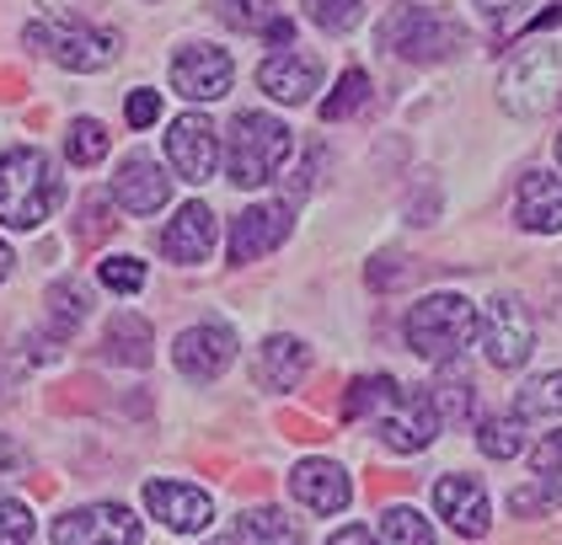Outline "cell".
Here are the masks:
<instances>
[{
    "label": "cell",
    "instance_id": "cell-6",
    "mask_svg": "<svg viewBox=\"0 0 562 545\" xmlns=\"http://www.w3.org/2000/svg\"><path fill=\"white\" fill-rule=\"evenodd\" d=\"M381 38H386L391 54L418 59V65H434V59H445V54L461 48V27L445 22V16L429 11V5H402V11H391L386 16Z\"/></svg>",
    "mask_w": 562,
    "mask_h": 545
},
{
    "label": "cell",
    "instance_id": "cell-25",
    "mask_svg": "<svg viewBox=\"0 0 562 545\" xmlns=\"http://www.w3.org/2000/svg\"><path fill=\"white\" fill-rule=\"evenodd\" d=\"M81 321H87V289L81 284H54L48 289V332H54V342H65Z\"/></svg>",
    "mask_w": 562,
    "mask_h": 545
},
{
    "label": "cell",
    "instance_id": "cell-13",
    "mask_svg": "<svg viewBox=\"0 0 562 545\" xmlns=\"http://www.w3.org/2000/svg\"><path fill=\"white\" fill-rule=\"evenodd\" d=\"M434 508H439V519H450V530L467 535V541H482L487 524H493L487 492H482V481H472V476H439V481H434Z\"/></svg>",
    "mask_w": 562,
    "mask_h": 545
},
{
    "label": "cell",
    "instance_id": "cell-41",
    "mask_svg": "<svg viewBox=\"0 0 562 545\" xmlns=\"http://www.w3.org/2000/svg\"><path fill=\"white\" fill-rule=\"evenodd\" d=\"M327 545H375V535H370L364 524H348V530H338Z\"/></svg>",
    "mask_w": 562,
    "mask_h": 545
},
{
    "label": "cell",
    "instance_id": "cell-8",
    "mask_svg": "<svg viewBox=\"0 0 562 545\" xmlns=\"http://www.w3.org/2000/svg\"><path fill=\"white\" fill-rule=\"evenodd\" d=\"M381 428V444L396 450V455H418V450H429L434 433H439V401H434L429 390H396L391 396V407L375 418Z\"/></svg>",
    "mask_w": 562,
    "mask_h": 545
},
{
    "label": "cell",
    "instance_id": "cell-32",
    "mask_svg": "<svg viewBox=\"0 0 562 545\" xmlns=\"http://www.w3.org/2000/svg\"><path fill=\"white\" fill-rule=\"evenodd\" d=\"M305 16L316 22V27H327V33H348V27H359V16H364V5L359 0H301Z\"/></svg>",
    "mask_w": 562,
    "mask_h": 545
},
{
    "label": "cell",
    "instance_id": "cell-14",
    "mask_svg": "<svg viewBox=\"0 0 562 545\" xmlns=\"http://www.w3.org/2000/svg\"><path fill=\"white\" fill-rule=\"evenodd\" d=\"M177 375L188 379H220L231 364H236V337L225 327H188V332L172 342Z\"/></svg>",
    "mask_w": 562,
    "mask_h": 545
},
{
    "label": "cell",
    "instance_id": "cell-39",
    "mask_svg": "<svg viewBox=\"0 0 562 545\" xmlns=\"http://www.w3.org/2000/svg\"><path fill=\"white\" fill-rule=\"evenodd\" d=\"M81 230H87V236H108V230H113V219H108V204H102L97 193H91L87 204H81Z\"/></svg>",
    "mask_w": 562,
    "mask_h": 545
},
{
    "label": "cell",
    "instance_id": "cell-16",
    "mask_svg": "<svg viewBox=\"0 0 562 545\" xmlns=\"http://www.w3.org/2000/svg\"><path fill=\"white\" fill-rule=\"evenodd\" d=\"M258 86L273 96V102H311V91L322 86V59L316 54H301V48H279L273 59L258 65Z\"/></svg>",
    "mask_w": 562,
    "mask_h": 545
},
{
    "label": "cell",
    "instance_id": "cell-26",
    "mask_svg": "<svg viewBox=\"0 0 562 545\" xmlns=\"http://www.w3.org/2000/svg\"><path fill=\"white\" fill-rule=\"evenodd\" d=\"M515 412L519 418H558L562 412V370L530 379V385L515 396Z\"/></svg>",
    "mask_w": 562,
    "mask_h": 545
},
{
    "label": "cell",
    "instance_id": "cell-2",
    "mask_svg": "<svg viewBox=\"0 0 562 545\" xmlns=\"http://www.w3.org/2000/svg\"><path fill=\"white\" fill-rule=\"evenodd\" d=\"M482 327V316H476V305L467 294H424L413 310H407V348L418 353V359H429V364H450L467 342L476 337Z\"/></svg>",
    "mask_w": 562,
    "mask_h": 545
},
{
    "label": "cell",
    "instance_id": "cell-20",
    "mask_svg": "<svg viewBox=\"0 0 562 545\" xmlns=\"http://www.w3.org/2000/svg\"><path fill=\"white\" fill-rule=\"evenodd\" d=\"M515 214H519L525 230H536V236H558L562 230V182L558 177H547V171H525Z\"/></svg>",
    "mask_w": 562,
    "mask_h": 545
},
{
    "label": "cell",
    "instance_id": "cell-3",
    "mask_svg": "<svg viewBox=\"0 0 562 545\" xmlns=\"http://www.w3.org/2000/svg\"><path fill=\"white\" fill-rule=\"evenodd\" d=\"M290 145H295V139H290V128L279 124V118H268V113H236L231 145H225L231 182H236V188H262L273 171L284 167Z\"/></svg>",
    "mask_w": 562,
    "mask_h": 545
},
{
    "label": "cell",
    "instance_id": "cell-9",
    "mask_svg": "<svg viewBox=\"0 0 562 545\" xmlns=\"http://www.w3.org/2000/svg\"><path fill=\"white\" fill-rule=\"evenodd\" d=\"M54 545H139V519L124 503L70 508L54 519Z\"/></svg>",
    "mask_w": 562,
    "mask_h": 545
},
{
    "label": "cell",
    "instance_id": "cell-7",
    "mask_svg": "<svg viewBox=\"0 0 562 545\" xmlns=\"http://www.w3.org/2000/svg\"><path fill=\"white\" fill-rule=\"evenodd\" d=\"M476 332H482V348H487V364L493 370H519L530 359V348H536L530 310H525V299H515V294H498L487 305V316H482Z\"/></svg>",
    "mask_w": 562,
    "mask_h": 545
},
{
    "label": "cell",
    "instance_id": "cell-40",
    "mask_svg": "<svg viewBox=\"0 0 562 545\" xmlns=\"http://www.w3.org/2000/svg\"><path fill=\"white\" fill-rule=\"evenodd\" d=\"M91 5H102V0H44V11H54V16H65V22H81Z\"/></svg>",
    "mask_w": 562,
    "mask_h": 545
},
{
    "label": "cell",
    "instance_id": "cell-43",
    "mask_svg": "<svg viewBox=\"0 0 562 545\" xmlns=\"http://www.w3.org/2000/svg\"><path fill=\"white\" fill-rule=\"evenodd\" d=\"M11 262H16V257H11V247H0V284L11 279Z\"/></svg>",
    "mask_w": 562,
    "mask_h": 545
},
{
    "label": "cell",
    "instance_id": "cell-15",
    "mask_svg": "<svg viewBox=\"0 0 562 545\" xmlns=\"http://www.w3.org/2000/svg\"><path fill=\"white\" fill-rule=\"evenodd\" d=\"M284 236H290V209L284 204H252V209L236 214V225H231V262L247 268V262L273 252Z\"/></svg>",
    "mask_w": 562,
    "mask_h": 545
},
{
    "label": "cell",
    "instance_id": "cell-22",
    "mask_svg": "<svg viewBox=\"0 0 562 545\" xmlns=\"http://www.w3.org/2000/svg\"><path fill=\"white\" fill-rule=\"evenodd\" d=\"M102 353H108L113 364L145 370V364H150V321L134 316V310L113 316V327H108V337H102Z\"/></svg>",
    "mask_w": 562,
    "mask_h": 545
},
{
    "label": "cell",
    "instance_id": "cell-34",
    "mask_svg": "<svg viewBox=\"0 0 562 545\" xmlns=\"http://www.w3.org/2000/svg\"><path fill=\"white\" fill-rule=\"evenodd\" d=\"M530 470H536V481H547V487L562 498V428L547 433V439L530 450Z\"/></svg>",
    "mask_w": 562,
    "mask_h": 545
},
{
    "label": "cell",
    "instance_id": "cell-33",
    "mask_svg": "<svg viewBox=\"0 0 562 545\" xmlns=\"http://www.w3.org/2000/svg\"><path fill=\"white\" fill-rule=\"evenodd\" d=\"M97 279L113 294H134L145 289V262L139 257H108V262H97Z\"/></svg>",
    "mask_w": 562,
    "mask_h": 545
},
{
    "label": "cell",
    "instance_id": "cell-4",
    "mask_svg": "<svg viewBox=\"0 0 562 545\" xmlns=\"http://www.w3.org/2000/svg\"><path fill=\"white\" fill-rule=\"evenodd\" d=\"M558 91H562V48L558 43H530V48H519L515 59L504 65V81H498L504 107L519 113V118L552 107Z\"/></svg>",
    "mask_w": 562,
    "mask_h": 545
},
{
    "label": "cell",
    "instance_id": "cell-28",
    "mask_svg": "<svg viewBox=\"0 0 562 545\" xmlns=\"http://www.w3.org/2000/svg\"><path fill=\"white\" fill-rule=\"evenodd\" d=\"M476 450H482L487 461H515L519 450H525V439H519V412H515V418H487V422H482Z\"/></svg>",
    "mask_w": 562,
    "mask_h": 545
},
{
    "label": "cell",
    "instance_id": "cell-45",
    "mask_svg": "<svg viewBox=\"0 0 562 545\" xmlns=\"http://www.w3.org/2000/svg\"><path fill=\"white\" fill-rule=\"evenodd\" d=\"M558 161H562V134H558Z\"/></svg>",
    "mask_w": 562,
    "mask_h": 545
},
{
    "label": "cell",
    "instance_id": "cell-27",
    "mask_svg": "<svg viewBox=\"0 0 562 545\" xmlns=\"http://www.w3.org/2000/svg\"><path fill=\"white\" fill-rule=\"evenodd\" d=\"M381 545H434L429 519L418 508H386L381 513Z\"/></svg>",
    "mask_w": 562,
    "mask_h": 545
},
{
    "label": "cell",
    "instance_id": "cell-1",
    "mask_svg": "<svg viewBox=\"0 0 562 545\" xmlns=\"http://www.w3.org/2000/svg\"><path fill=\"white\" fill-rule=\"evenodd\" d=\"M59 204V177L44 150L22 145L0 156V225L5 230H38Z\"/></svg>",
    "mask_w": 562,
    "mask_h": 545
},
{
    "label": "cell",
    "instance_id": "cell-38",
    "mask_svg": "<svg viewBox=\"0 0 562 545\" xmlns=\"http://www.w3.org/2000/svg\"><path fill=\"white\" fill-rule=\"evenodd\" d=\"M124 118H130L134 128H150L156 118H161V96H156V91H145V86H139V91H130V102H124Z\"/></svg>",
    "mask_w": 562,
    "mask_h": 545
},
{
    "label": "cell",
    "instance_id": "cell-36",
    "mask_svg": "<svg viewBox=\"0 0 562 545\" xmlns=\"http://www.w3.org/2000/svg\"><path fill=\"white\" fill-rule=\"evenodd\" d=\"M0 545H33V513L27 503H0Z\"/></svg>",
    "mask_w": 562,
    "mask_h": 545
},
{
    "label": "cell",
    "instance_id": "cell-31",
    "mask_svg": "<svg viewBox=\"0 0 562 545\" xmlns=\"http://www.w3.org/2000/svg\"><path fill=\"white\" fill-rule=\"evenodd\" d=\"M364 102H370V76H364V70H344L338 91L322 102V118H327V124H338V118H348V113H359Z\"/></svg>",
    "mask_w": 562,
    "mask_h": 545
},
{
    "label": "cell",
    "instance_id": "cell-17",
    "mask_svg": "<svg viewBox=\"0 0 562 545\" xmlns=\"http://www.w3.org/2000/svg\"><path fill=\"white\" fill-rule=\"evenodd\" d=\"M215 209L210 204H182V209L172 214V225L161 230V252L172 257L177 268H199L204 257L215 252Z\"/></svg>",
    "mask_w": 562,
    "mask_h": 545
},
{
    "label": "cell",
    "instance_id": "cell-30",
    "mask_svg": "<svg viewBox=\"0 0 562 545\" xmlns=\"http://www.w3.org/2000/svg\"><path fill=\"white\" fill-rule=\"evenodd\" d=\"M220 16L236 33H268L279 22V0H220Z\"/></svg>",
    "mask_w": 562,
    "mask_h": 545
},
{
    "label": "cell",
    "instance_id": "cell-23",
    "mask_svg": "<svg viewBox=\"0 0 562 545\" xmlns=\"http://www.w3.org/2000/svg\"><path fill=\"white\" fill-rule=\"evenodd\" d=\"M236 545H301V530L279 508H252L236 519Z\"/></svg>",
    "mask_w": 562,
    "mask_h": 545
},
{
    "label": "cell",
    "instance_id": "cell-11",
    "mask_svg": "<svg viewBox=\"0 0 562 545\" xmlns=\"http://www.w3.org/2000/svg\"><path fill=\"white\" fill-rule=\"evenodd\" d=\"M167 161L182 171V182H210L220 167V134L204 113H182L167 128Z\"/></svg>",
    "mask_w": 562,
    "mask_h": 545
},
{
    "label": "cell",
    "instance_id": "cell-46",
    "mask_svg": "<svg viewBox=\"0 0 562 545\" xmlns=\"http://www.w3.org/2000/svg\"><path fill=\"white\" fill-rule=\"evenodd\" d=\"M215 545H225V541H215Z\"/></svg>",
    "mask_w": 562,
    "mask_h": 545
},
{
    "label": "cell",
    "instance_id": "cell-29",
    "mask_svg": "<svg viewBox=\"0 0 562 545\" xmlns=\"http://www.w3.org/2000/svg\"><path fill=\"white\" fill-rule=\"evenodd\" d=\"M65 156H70L76 167H97V161L108 156V128L97 124V118H76L70 134H65Z\"/></svg>",
    "mask_w": 562,
    "mask_h": 545
},
{
    "label": "cell",
    "instance_id": "cell-21",
    "mask_svg": "<svg viewBox=\"0 0 562 545\" xmlns=\"http://www.w3.org/2000/svg\"><path fill=\"white\" fill-rule=\"evenodd\" d=\"M311 370V348L301 337H268L258 353V379L268 390H295Z\"/></svg>",
    "mask_w": 562,
    "mask_h": 545
},
{
    "label": "cell",
    "instance_id": "cell-42",
    "mask_svg": "<svg viewBox=\"0 0 562 545\" xmlns=\"http://www.w3.org/2000/svg\"><path fill=\"white\" fill-rule=\"evenodd\" d=\"M11 465H22V455H16V444L0 439V470H11Z\"/></svg>",
    "mask_w": 562,
    "mask_h": 545
},
{
    "label": "cell",
    "instance_id": "cell-12",
    "mask_svg": "<svg viewBox=\"0 0 562 545\" xmlns=\"http://www.w3.org/2000/svg\"><path fill=\"white\" fill-rule=\"evenodd\" d=\"M145 508H150V519H161L177 535H199V530L215 524L210 492H199V487H188V481H150V487H145Z\"/></svg>",
    "mask_w": 562,
    "mask_h": 545
},
{
    "label": "cell",
    "instance_id": "cell-10",
    "mask_svg": "<svg viewBox=\"0 0 562 545\" xmlns=\"http://www.w3.org/2000/svg\"><path fill=\"white\" fill-rule=\"evenodd\" d=\"M231 76H236V65L215 43H188L172 59V86L177 96H188V102H220L231 91Z\"/></svg>",
    "mask_w": 562,
    "mask_h": 545
},
{
    "label": "cell",
    "instance_id": "cell-18",
    "mask_svg": "<svg viewBox=\"0 0 562 545\" xmlns=\"http://www.w3.org/2000/svg\"><path fill=\"white\" fill-rule=\"evenodd\" d=\"M113 198H119V209H130L134 219H145V214L167 209V198H172V177L156 167L150 156H130L119 177H113Z\"/></svg>",
    "mask_w": 562,
    "mask_h": 545
},
{
    "label": "cell",
    "instance_id": "cell-35",
    "mask_svg": "<svg viewBox=\"0 0 562 545\" xmlns=\"http://www.w3.org/2000/svg\"><path fill=\"white\" fill-rule=\"evenodd\" d=\"M530 5H536V0H476L482 22H487V27H493L498 38H504V33H515L519 22L530 16Z\"/></svg>",
    "mask_w": 562,
    "mask_h": 545
},
{
    "label": "cell",
    "instance_id": "cell-19",
    "mask_svg": "<svg viewBox=\"0 0 562 545\" xmlns=\"http://www.w3.org/2000/svg\"><path fill=\"white\" fill-rule=\"evenodd\" d=\"M290 492L311 513H344L348 498H353V481H348L344 465L333 461H301L290 470Z\"/></svg>",
    "mask_w": 562,
    "mask_h": 545
},
{
    "label": "cell",
    "instance_id": "cell-44",
    "mask_svg": "<svg viewBox=\"0 0 562 545\" xmlns=\"http://www.w3.org/2000/svg\"><path fill=\"white\" fill-rule=\"evenodd\" d=\"M558 321H562V279H558Z\"/></svg>",
    "mask_w": 562,
    "mask_h": 545
},
{
    "label": "cell",
    "instance_id": "cell-37",
    "mask_svg": "<svg viewBox=\"0 0 562 545\" xmlns=\"http://www.w3.org/2000/svg\"><path fill=\"white\" fill-rule=\"evenodd\" d=\"M509 508H515L519 519H530V513H552V508H562V498L547 487V481H536V487H519L515 498H509Z\"/></svg>",
    "mask_w": 562,
    "mask_h": 545
},
{
    "label": "cell",
    "instance_id": "cell-5",
    "mask_svg": "<svg viewBox=\"0 0 562 545\" xmlns=\"http://www.w3.org/2000/svg\"><path fill=\"white\" fill-rule=\"evenodd\" d=\"M27 43L48 54L54 65H65V70H76V76H91V70H108L113 59H119V48L124 38L113 33V27H91V22H59V27H27Z\"/></svg>",
    "mask_w": 562,
    "mask_h": 545
},
{
    "label": "cell",
    "instance_id": "cell-24",
    "mask_svg": "<svg viewBox=\"0 0 562 545\" xmlns=\"http://www.w3.org/2000/svg\"><path fill=\"white\" fill-rule=\"evenodd\" d=\"M402 385L391 375H364V379H353L348 385V396H344V412L348 418H381L391 407V396H396Z\"/></svg>",
    "mask_w": 562,
    "mask_h": 545
}]
</instances>
